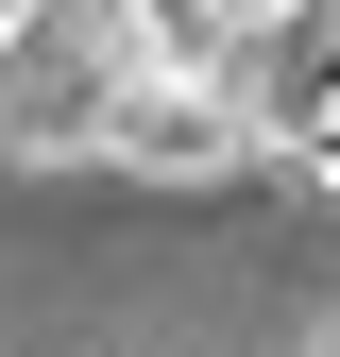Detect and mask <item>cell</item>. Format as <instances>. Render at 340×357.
Instances as JSON below:
<instances>
[{"mask_svg":"<svg viewBox=\"0 0 340 357\" xmlns=\"http://www.w3.org/2000/svg\"><path fill=\"white\" fill-rule=\"evenodd\" d=\"M85 170H137V188H222V170H255V119L222 102V68H119Z\"/></svg>","mask_w":340,"mask_h":357,"instance_id":"obj_1","label":"cell"},{"mask_svg":"<svg viewBox=\"0 0 340 357\" xmlns=\"http://www.w3.org/2000/svg\"><path fill=\"white\" fill-rule=\"evenodd\" d=\"M289 170H307V188H340V85H323V119H307V153H289Z\"/></svg>","mask_w":340,"mask_h":357,"instance_id":"obj_2","label":"cell"},{"mask_svg":"<svg viewBox=\"0 0 340 357\" xmlns=\"http://www.w3.org/2000/svg\"><path fill=\"white\" fill-rule=\"evenodd\" d=\"M34 17H52V0H0V68H17V34H34Z\"/></svg>","mask_w":340,"mask_h":357,"instance_id":"obj_3","label":"cell"}]
</instances>
